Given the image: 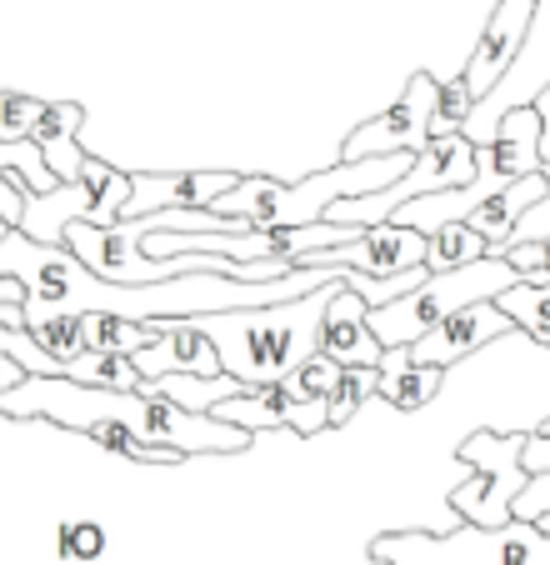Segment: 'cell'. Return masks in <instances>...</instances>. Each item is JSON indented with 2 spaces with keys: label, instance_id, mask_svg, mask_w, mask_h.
Returning a JSON list of instances; mask_svg holds the SVG:
<instances>
[{
  "label": "cell",
  "instance_id": "cell-23",
  "mask_svg": "<svg viewBox=\"0 0 550 565\" xmlns=\"http://www.w3.org/2000/svg\"><path fill=\"white\" fill-rule=\"evenodd\" d=\"M45 106H51V100L21 96V90H0V146H25Z\"/></svg>",
  "mask_w": 550,
  "mask_h": 565
},
{
  "label": "cell",
  "instance_id": "cell-6",
  "mask_svg": "<svg viewBox=\"0 0 550 565\" xmlns=\"http://www.w3.org/2000/svg\"><path fill=\"white\" fill-rule=\"evenodd\" d=\"M520 450H526V436H496V430L461 440V460L476 466V480L451 491V515L480 531H500L516 521V495L530 486V476L520 470Z\"/></svg>",
  "mask_w": 550,
  "mask_h": 565
},
{
  "label": "cell",
  "instance_id": "cell-11",
  "mask_svg": "<svg viewBox=\"0 0 550 565\" xmlns=\"http://www.w3.org/2000/svg\"><path fill=\"white\" fill-rule=\"evenodd\" d=\"M530 21H536V0H500L496 11H490L486 31H480V41H476V55H470L466 71H461L466 90L476 96V106L510 75V65H516L520 45H526V35H530Z\"/></svg>",
  "mask_w": 550,
  "mask_h": 565
},
{
  "label": "cell",
  "instance_id": "cell-4",
  "mask_svg": "<svg viewBox=\"0 0 550 565\" xmlns=\"http://www.w3.org/2000/svg\"><path fill=\"white\" fill-rule=\"evenodd\" d=\"M510 286H520L516 270H510L506 260H496V256H480L476 266L431 276L421 290H411V296L371 310L366 326H371V335L385 345V351H395V345H415L421 335H431L435 326H445L451 316L480 306V300H500Z\"/></svg>",
  "mask_w": 550,
  "mask_h": 565
},
{
  "label": "cell",
  "instance_id": "cell-30",
  "mask_svg": "<svg viewBox=\"0 0 550 565\" xmlns=\"http://www.w3.org/2000/svg\"><path fill=\"white\" fill-rule=\"evenodd\" d=\"M530 110L540 116V166H546V160H550V86L530 100Z\"/></svg>",
  "mask_w": 550,
  "mask_h": 565
},
{
  "label": "cell",
  "instance_id": "cell-8",
  "mask_svg": "<svg viewBox=\"0 0 550 565\" xmlns=\"http://www.w3.org/2000/svg\"><path fill=\"white\" fill-rule=\"evenodd\" d=\"M211 420L245 430V436L286 430V436L310 440V436H320V430H330V406L316 401V395H306V385H300L296 375H286L281 385H245L235 401L211 406Z\"/></svg>",
  "mask_w": 550,
  "mask_h": 565
},
{
  "label": "cell",
  "instance_id": "cell-13",
  "mask_svg": "<svg viewBox=\"0 0 550 565\" xmlns=\"http://www.w3.org/2000/svg\"><path fill=\"white\" fill-rule=\"evenodd\" d=\"M366 316H371V306H366L356 290H346V286L330 296L326 316H320V355H330L340 371H356V365H366V371H381L385 345L371 335Z\"/></svg>",
  "mask_w": 550,
  "mask_h": 565
},
{
  "label": "cell",
  "instance_id": "cell-20",
  "mask_svg": "<svg viewBox=\"0 0 550 565\" xmlns=\"http://www.w3.org/2000/svg\"><path fill=\"white\" fill-rule=\"evenodd\" d=\"M496 306L516 320L520 335H530L536 345H546L550 351V280L546 286H510Z\"/></svg>",
  "mask_w": 550,
  "mask_h": 565
},
{
  "label": "cell",
  "instance_id": "cell-36",
  "mask_svg": "<svg viewBox=\"0 0 550 565\" xmlns=\"http://www.w3.org/2000/svg\"><path fill=\"white\" fill-rule=\"evenodd\" d=\"M536 6H540V0H536Z\"/></svg>",
  "mask_w": 550,
  "mask_h": 565
},
{
  "label": "cell",
  "instance_id": "cell-12",
  "mask_svg": "<svg viewBox=\"0 0 550 565\" xmlns=\"http://www.w3.org/2000/svg\"><path fill=\"white\" fill-rule=\"evenodd\" d=\"M500 335H516V320H510L496 300H480V306L451 316L445 326H435L431 335H421V341L411 345V361L435 365V371H451V365L470 361V355L486 351V345L500 341Z\"/></svg>",
  "mask_w": 550,
  "mask_h": 565
},
{
  "label": "cell",
  "instance_id": "cell-33",
  "mask_svg": "<svg viewBox=\"0 0 550 565\" xmlns=\"http://www.w3.org/2000/svg\"><path fill=\"white\" fill-rule=\"evenodd\" d=\"M530 525H540V531H546V535H550V515H540V521H530Z\"/></svg>",
  "mask_w": 550,
  "mask_h": 565
},
{
  "label": "cell",
  "instance_id": "cell-26",
  "mask_svg": "<svg viewBox=\"0 0 550 565\" xmlns=\"http://www.w3.org/2000/svg\"><path fill=\"white\" fill-rule=\"evenodd\" d=\"M296 381L306 385V395H316V401L330 406V395H336V385H340V365L330 361V355H310V361L296 371Z\"/></svg>",
  "mask_w": 550,
  "mask_h": 565
},
{
  "label": "cell",
  "instance_id": "cell-34",
  "mask_svg": "<svg viewBox=\"0 0 550 565\" xmlns=\"http://www.w3.org/2000/svg\"><path fill=\"white\" fill-rule=\"evenodd\" d=\"M540 175H546V185H550V160H546V166H540Z\"/></svg>",
  "mask_w": 550,
  "mask_h": 565
},
{
  "label": "cell",
  "instance_id": "cell-29",
  "mask_svg": "<svg viewBox=\"0 0 550 565\" xmlns=\"http://www.w3.org/2000/svg\"><path fill=\"white\" fill-rule=\"evenodd\" d=\"M520 470H526L530 480H536V476H550V436L530 430V436H526V450H520Z\"/></svg>",
  "mask_w": 550,
  "mask_h": 565
},
{
  "label": "cell",
  "instance_id": "cell-28",
  "mask_svg": "<svg viewBox=\"0 0 550 565\" xmlns=\"http://www.w3.org/2000/svg\"><path fill=\"white\" fill-rule=\"evenodd\" d=\"M510 241H550V195L546 201H536L526 215H520V225H516V235Z\"/></svg>",
  "mask_w": 550,
  "mask_h": 565
},
{
  "label": "cell",
  "instance_id": "cell-5",
  "mask_svg": "<svg viewBox=\"0 0 550 565\" xmlns=\"http://www.w3.org/2000/svg\"><path fill=\"white\" fill-rule=\"evenodd\" d=\"M371 555L381 565H550V535L530 521L500 531L455 525V531H391L376 535Z\"/></svg>",
  "mask_w": 550,
  "mask_h": 565
},
{
  "label": "cell",
  "instance_id": "cell-24",
  "mask_svg": "<svg viewBox=\"0 0 550 565\" xmlns=\"http://www.w3.org/2000/svg\"><path fill=\"white\" fill-rule=\"evenodd\" d=\"M106 551V531L96 521H61L55 525V555L61 561H96Z\"/></svg>",
  "mask_w": 550,
  "mask_h": 565
},
{
  "label": "cell",
  "instance_id": "cell-25",
  "mask_svg": "<svg viewBox=\"0 0 550 565\" xmlns=\"http://www.w3.org/2000/svg\"><path fill=\"white\" fill-rule=\"evenodd\" d=\"M476 110V96L466 90V81H441V106H435V140L441 136H461Z\"/></svg>",
  "mask_w": 550,
  "mask_h": 565
},
{
  "label": "cell",
  "instance_id": "cell-10",
  "mask_svg": "<svg viewBox=\"0 0 550 565\" xmlns=\"http://www.w3.org/2000/svg\"><path fill=\"white\" fill-rule=\"evenodd\" d=\"M241 181L235 171H130V201L120 221H146L160 211H205Z\"/></svg>",
  "mask_w": 550,
  "mask_h": 565
},
{
  "label": "cell",
  "instance_id": "cell-9",
  "mask_svg": "<svg viewBox=\"0 0 550 565\" xmlns=\"http://www.w3.org/2000/svg\"><path fill=\"white\" fill-rule=\"evenodd\" d=\"M300 266H316V270H356V276H401V270L425 266V235L421 231H405V225L385 221V225H366L356 241L346 246H330L306 256Z\"/></svg>",
  "mask_w": 550,
  "mask_h": 565
},
{
  "label": "cell",
  "instance_id": "cell-15",
  "mask_svg": "<svg viewBox=\"0 0 550 565\" xmlns=\"http://www.w3.org/2000/svg\"><path fill=\"white\" fill-rule=\"evenodd\" d=\"M81 120H85V110L75 106V100H51V106L41 110V120H35V130H31V146L41 150V160H45V171L55 175L61 185H75L81 181V171H85V150H81Z\"/></svg>",
  "mask_w": 550,
  "mask_h": 565
},
{
  "label": "cell",
  "instance_id": "cell-35",
  "mask_svg": "<svg viewBox=\"0 0 550 565\" xmlns=\"http://www.w3.org/2000/svg\"><path fill=\"white\" fill-rule=\"evenodd\" d=\"M540 436H550V420H546V426H540Z\"/></svg>",
  "mask_w": 550,
  "mask_h": 565
},
{
  "label": "cell",
  "instance_id": "cell-3",
  "mask_svg": "<svg viewBox=\"0 0 550 565\" xmlns=\"http://www.w3.org/2000/svg\"><path fill=\"white\" fill-rule=\"evenodd\" d=\"M415 156H376V160H336L310 181H271V175H241L221 201L205 211L225 221H245L251 231H296V225H320L336 201H360L385 185H395L411 171Z\"/></svg>",
  "mask_w": 550,
  "mask_h": 565
},
{
  "label": "cell",
  "instance_id": "cell-19",
  "mask_svg": "<svg viewBox=\"0 0 550 565\" xmlns=\"http://www.w3.org/2000/svg\"><path fill=\"white\" fill-rule=\"evenodd\" d=\"M480 256H486V241H480L466 221L441 225V231L425 235V270H431V276H445V270H461V266H476Z\"/></svg>",
  "mask_w": 550,
  "mask_h": 565
},
{
  "label": "cell",
  "instance_id": "cell-22",
  "mask_svg": "<svg viewBox=\"0 0 550 565\" xmlns=\"http://www.w3.org/2000/svg\"><path fill=\"white\" fill-rule=\"evenodd\" d=\"M376 385H381V371H366V365L340 371V385H336V395H330V430L350 426V420H356V411L376 395Z\"/></svg>",
  "mask_w": 550,
  "mask_h": 565
},
{
  "label": "cell",
  "instance_id": "cell-27",
  "mask_svg": "<svg viewBox=\"0 0 550 565\" xmlns=\"http://www.w3.org/2000/svg\"><path fill=\"white\" fill-rule=\"evenodd\" d=\"M540 515H550V476H536L516 495V521H540Z\"/></svg>",
  "mask_w": 550,
  "mask_h": 565
},
{
  "label": "cell",
  "instance_id": "cell-21",
  "mask_svg": "<svg viewBox=\"0 0 550 565\" xmlns=\"http://www.w3.org/2000/svg\"><path fill=\"white\" fill-rule=\"evenodd\" d=\"M25 335H31V341L41 345L51 361H61V365H71V361H81V355H85V345H81V320H75V316L35 320V326H25Z\"/></svg>",
  "mask_w": 550,
  "mask_h": 565
},
{
  "label": "cell",
  "instance_id": "cell-31",
  "mask_svg": "<svg viewBox=\"0 0 550 565\" xmlns=\"http://www.w3.org/2000/svg\"><path fill=\"white\" fill-rule=\"evenodd\" d=\"M25 381V371H21V361H11V355L0 351V395L6 391H15V385Z\"/></svg>",
  "mask_w": 550,
  "mask_h": 565
},
{
  "label": "cell",
  "instance_id": "cell-2",
  "mask_svg": "<svg viewBox=\"0 0 550 565\" xmlns=\"http://www.w3.org/2000/svg\"><path fill=\"white\" fill-rule=\"evenodd\" d=\"M340 286H326L316 296L281 300V306L255 310H221V316H195L191 326L215 345L221 371L241 385H281L296 375L310 355H320V316Z\"/></svg>",
  "mask_w": 550,
  "mask_h": 565
},
{
  "label": "cell",
  "instance_id": "cell-32",
  "mask_svg": "<svg viewBox=\"0 0 550 565\" xmlns=\"http://www.w3.org/2000/svg\"><path fill=\"white\" fill-rule=\"evenodd\" d=\"M550 280V241H546V270H540V286H546Z\"/></svg>",
  "mask_w": 550,
  "mask_h": 565
},
{
  "label": "cell",
  "instance_id": "cell-1",
  "mask_svg": "<svg viewBox=\"0 0 550 565\" xmlns=\"http://www.w3.org/2000/svg\"><path fill=\"white\" fill-rule=\"evenodd\" d=\"M0 416L11 420H55V426L85 436L91 426H120L140 440V446H166L186 456H235L255 436L235 426H221L211 416H191V411L170 406L166 395H156L146 381L140 391H91L75 381H45V375H25L15 391L0 395Z\"/></svg>",
  "mask_w": 550,
  "mask_h": 565
},
{
  "label": "cell",
  "instance_id": "cell-17",
  "mask_svg": "<svg viewBox=\"0 0 550 565\" xmlns=\"http://www.w3.org/2000/svg\"><path fill=\"white\" fill-rule=\"evenodd\" d=\"M546 195H550L546 175H526V181H516L510 191H500L496 201H486L480 211H470L466 225L480 235V241H486V246H510V235H516L520 215H526L536 201H546Z\"/></svg>",
  "mask_w": 550,
  "mask_h": 565
},
{
  "label": "cell",
  "instance_id": "cell-7",
  "mask_svg": "<svg viewBox=\"0 0 550 565\" xmlns=\"http://www.w3.org/2000/svg\"><path fill=\"white\" fill-rule=\"evenodd\" d=\"M435 106H441V81L411 75L405 96L376 120L356 126L340 146V160H376V156H421L435 140Z\"/></svg>",
  "mask_w": 550,
  "mask_h": 565
},
{
  "label": "cell",
  "instance_id": "cell-14",
  "mask_svg": "<svg viewBox=\"0 0 550 565\" xmlns=\"http://www.w3.org/2000/svg\"><path fill=\"white\" fill-rule=\"evenodd\" d=\"M130 365L140 371V381H160V375H201V381H211V375H225L215 345L195 331L191 320H170V326H160L156 345H146L140 355H130Z\"/></svg>",
  "mask_w": 550,
  "mask_h": 565
},
{
  "label": "cell",
  "instance_id": "cell-16",
  "mask_svg": "<svg viewBox=\"0 0 550 565\" xmlns=\"http://www.w3.org/2000/svg\"><path fill=\"white\" fill-rule=\"evenodd\" d=\"M441 385H445V371L415 365L411 345H395V351H385V361H381V385H376V395L391 401L395 411H421L441 395Z\"/></svg>",
  "mask_w": 550,
  "mask_h": 565
},
{
  "label": "cell",
  "instance_id": "cell-18",
  "mask_svg": "<svg viewBox=\"0 0 550 565\" xmlns=\"http://www.w3.org/2000/svg\"><path fill=\"white\" fill-rule=\"evenodd\" d=\"M81 320V345L91 355H120V361H130V355H140L146 345H156L160 331H150V326H130V320H116V316H75Z\"/></svg>",
  "mask_w": 550,
  "mask_h": 565
}]
</instances>
